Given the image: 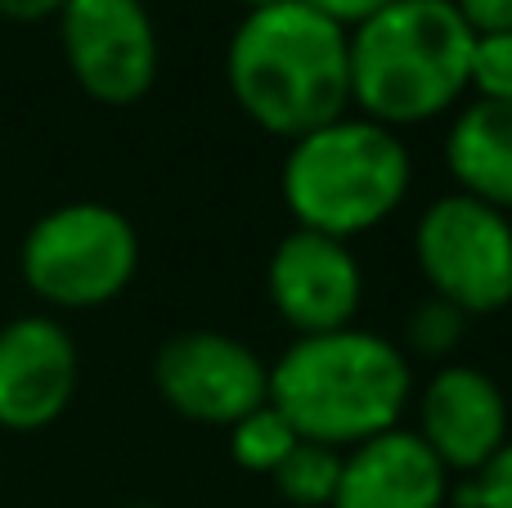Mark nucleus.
<instances>
[{
	"instance_id": "obj_1",
	"label": "nucleus",
	"mask_w": 512,
	"mask_h": 508,
	"mask_svg": "<svg viewBox=\"0 0 512 508\" xmlns=\"http://www.w3.org/2000/svg\"><path fill=\"white\" fill-rule=\"evenodd\" d=\"M225 81L243 117L279 140L351 113L346 27L306 0L248 9L225 50Z\"/></svg>"
},
{
	"instance_id": "obj_2",
	"label": "nucleus",
	"mask_w": 512,
	"mask_h": 508,
	"mask_svg": "<svg viewBox=\"0 0 512 508\" xmlns=\"http://www.w3.org/2000/svg\"><path fill=\"white\" fill-rule=\"evenodd\" d=\"M270 405L301 441L351 450L405 423L414 365L391 338L355 324L310 333L270 365Z\"/></svg>"
},
{
	"instance_id": "obj_3",
	"label": "nucleus",
	"mask_w": 512,
	"mask_h": 508,
	"mask_svg": "<svg viewBox=\"0 0 512 508\" xmlns=\"http://www.w3.org/2000/svg\"><path fill=\"white\" fill-rule=\"evenodd\" d=\"M472 41L450 0H396L346 32L351 108L391 131L436 122L468 95Z\"/></svg>"
},
{
	"instance_id": "obj_4",
	"label": "nucleus",
	"mask_w": 512,
	"mask_h": 508,
	"mask_svg": "<svg viewBox=\"0 0 512 508\" xmlns=\"http://www.w3.org/2000/svg\"><path fill=\"white\" fill-rule=\"evenodd\" d=\"M414 162L391 126L342 113L315 131L288 140L279 194L297 230L333 234L351 243L378 230L405 203Z\"/></svg>"
},
{
	"instance_id": "obj_5",
	"label": "nucleus",
	"mask_w": 512,
	"mask_h": 508,
	"mask_svg": "<svg viewBox=\"0 0 512 508\" xmlns=\"http://www.w3.org/2000/svg\"><path fill=\"white\" fill-rule=\"evenodd\" d=\"M23 284L59 311H95L131 288L140 234L108 203H63L36 216L18 248Z\"/></svg>"
},
{
	"instance_id": "obj_6",
	"label": "nucleus",
	"mask_w": 512,
	"mask_h": 508,
	"mask_svg": "<svg viewBox=\"0 0 512 508\" xmlns=\"http://www.w3.org/2000/svg\"><path fill=\"white\" fill-rule=\"evenodd\" d=\"M414 261L432 297L463 315H495L512 302V216L468 194L427 203L414 230Z\"/></svg>"
},
{
	"instance_id": "obj_7",
	"label": "nucleus",
	"mask_w": 512,
	"mask_h": 508,
	"mask_svg": "<svg viewBox=\"0 0 512 508\" xmlns=\"http://www.w3.org/2000/svg\"><path fill=\"white\" fill-rule=\"evenodd\" d=\"M68 72L95 104H140L158 81L162 45L144 0H68L59 9Z\"/></svg>"
},
{
	"instance_id": "obj_8",
	"label": "nucleus",
	"mask_w": 512,
	"mask_h": 508,
	"mask_svg": "<svg viewBox=\"0 0 512 508\" xmlns=\"http://www.w3.org/2000/svg\"><path fill=\"white\" fill-rule=\"evenodd\" d=\"M153 387L180 419L230 428L270 401V365L230 333L194 329L158 347Z\"/></svg>"
},
{
	"instance_id": "obj_9",
	"label": "nucleus",
	"mask_w": 512,
	"mask_h": 508,
	"mask_svg": "<svg viewBox=\"0 0 512 508\" xmlns=\"http://www.w3.org/2000/svg\"><path fill=\"white\" fill-rule=\"evenodd\" d=\"M265 293H270V306L279 311V320L297 338L351 329L364 302V270L346 239L292 230L270 252Z\"/></svg>"
},
{
	"instance_id": "obj_10",
	"label": "nucleus",
	"mask_w": 512,
	"mask_h": 508,
	"mask_svg": "<svg viewBox=\"0 0 512 508\" xmlns=\"http://www.w3.org/2000/svg\"><path fill=\"white\" fill-rule=\"evenodd\" d=\"M81 383L72 333L54 315H18L0 324V428L45 432L68 414Z\"/></svg>"
},
{
	"instance_id": "obj_11",
	"label": "nucleus",
	"mask_w": 512,
	"mask_h": 508,
	"mask_svg": "<svg viewBox=\"0 0 512 508\" xmlns=\"http://www.w3.org/2000/svg\"><path fill=\"white\" fill-rule=\"evenodd\" d=\"M418 437L445 464V473H481L508 441L504 387L477 365H436L418 392Z\"/></svg>"
},
{
	"instance_id": "obj_12",
	"label": "nucleus",
	"mask_w": 512,
	"mask_h": 508,
	"mask_svg": "<svg viewBox=\"0 0 512 508\" xmlns=\"http://www.w3.org/2000/svg\"><path fill=\"white\" fill-rule=\"evenodd\" d=\"M450 473L414 428H391L342 450L333 508H445Z\"/></svg>"
},
{
	"instance_id": "obj_13",
	"label": "nucleus",
	"mask_w": 512,
	"mask_h": 508,
	"mask_svg": "<svg viewBox=\"0 0 512 508\" xmlns=\"http://www.w3.org/2000/svg\"><path fill=\"white\" fill-rule=\"evenodd\" d=\"M445 167L454 189L512 216V104L472 99L445 135Z\"/></svg>"
},
{
	"instance_id": "obj_14",
	"label": "nucleus",
	"mask_w": 512,
	"mask_h": 508,
	"mask_svg": "<svg viewBox=\"0 0 512 508\" xmlns=\"http://www.w3.org/2000/svg\"><path fill=\"white\" fill-rule=\"evenodd\" d=\"M337 477H342V450L319 446V441H297L288 459L270 473V482L292 508H333Z\"/></svg>"
},
{
	"instance_id": "obj_15",
	"label": "nucleus",
	"mask_w": 512,
	"mask_h": 508,
	"mask_svg": "<svg viewBox=\"0 0 512 508\" xmlns=\"http://www.w3.org/2000/svg\"><path fill=\"white\" fill-rule=\"evenodd\" d=\"M297 432H292V423L283 419L279 410H274L270 401L256 405L252 414H243L239 423H230V455L239 468H248L256 477H270L274 468L288 459V450L297 446Z\"/></svg>"
},
{
	"instance_id": "obj_16",
	"label": "nucleus",
	"mask_w": 512,
	"mask_h": 508,
	"mask_svg": "<svg viewBox=\"0 0 512 508\" xmlns=\"http://www.w3.org/2000/svg\"><path fill=\"white\" fill-rule=\"evenodd\" d=\"M463 338H468V315L459 311V306L441 302V297H427V302H418L414 311H409L405 320V356H423V360H450L454 351L463 347Z\"/></svg>"
},
{
	"instance_id": "obj_17",
	"label": "nucleus",
	"mask_w": 512,
	"mask_h": 508,
	"mask_svg": "<svg viewBox=\"0 0 512 508\" xmlns=\"http://www.w3.org/2000/svg\"><path fill=\"white\" fill-rule=\"evenodd\" d=\"M468 90L490 104H512V32H481L472 41Z\"/></svg>"
},
{
	"instance_id": "obj_18",
	"label": "nucleus",
	"mask_w": 512,
	"mask_h": 508,
	"mask_svg": "<svg viewBox=\"0 0 512 508\" xmlns=\"http://www.w3.org/2000/svg\"><path fill=\"white\" fill-rule=\"evenodd\" d=\"M459 500L463 508H512V437L495 450V459L481 473L468 477Z\"/></svg>"
},
{
	"instance_id": "obj_19",
	"label": "nucleus",
	"mask_w": 512,
	"mask_h": 508,
	"mask_svg": "<svg viewBox=\"0 0 512 508\" xmlns=\"http://www.w3.org/2000/svg\"><path fill=\"white\" fill-rule=\"evenodd\" d=\"M459 9V18L472 27V36L481 32H512V0H450Z\"/></svg>"
},
{
	"instance_id": "obj_20",
	"label": "nucleus",
	"mask_w": 512,
	"mask_h": 508,
	"mask_svg": "<svg viewBox=\"0 0 512 508\" xmlns=\"http://www.w3.org/2000/svg\"><path fill=\"white\" fill-rule=\"evenodd\" d=\"M310 9H319L324 18H333L337 27H360L364 18H373V14H382V9H391L396 0H306Z\"/></svg>"
},
{
	"instance_id": "obj_21",
	"label": "nucleus",
	"mask_w": 512,
	"mask_h": 508,
	"mask_svg": "<svg viewBox=\"0 0 512 508\" xmlns=\"http://www.w3.org/2000/svg\"><path fill=\"white\" fill-rule=\"evenodd\" d=\"M68 0H0V18L9 23H41V18H59Z\"/></svg>"
},
{
	"instance_id": "obj_22",
	"label": "nucleus",
	"mask_w": 512,
	"mask_h": 508,
	"mask_svg": "<svg viewBox=\"0 0 512 508\" xmlns=\"http://www.w3.org/2000/svg\"><path fill=\"white\" fill-rule=\"evenodd\" d=\"M243 9H265V5H279V0H239Z\"/></svg>"
},
{
	"instance_id": "obj_23",
	"label": "nucleus",
	"mask_w": 512,
	"mask_h": 508,
	"mask_svg": "<svg viewBox=\"0 0 512 508\" xmlns=\"http://www.w3.org/2000/svg\"><path fill=\"white\" fill-rule=\"evenodd\" d=\"M126 508H158V504H126Z\"/></svg>"
}]
</instances>
